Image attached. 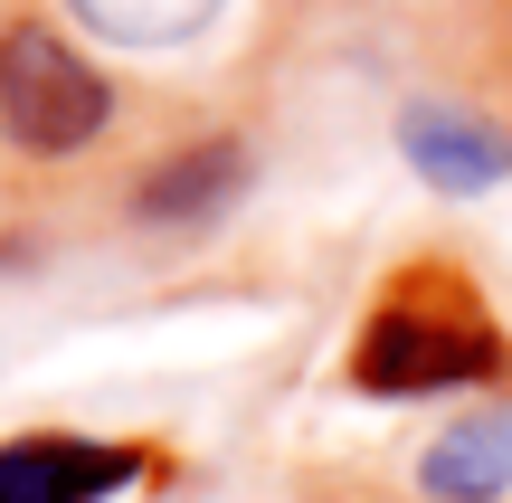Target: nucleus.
Wrapping results in <instances>:
<instances>
[{"label":"nucleus","mask_w":512,"mask_h":503,"mask_svg":"<svg viewBox=\"0 0 512 503\" xmlns=\"http://www.w3.org/2000/svg\"><path fill=\"white\" fill-rule=\"evenodd\" d=\"M494 380H512V342L427 276L399 285L351 342V390L361 399H437V390H494Z\"/></svg>","instance_id":"obj_1"},{"label":"nucleus","mask_w":512,"mask_h":503,"mask_svg":"<svg viewBox=\"0 0 512 503\" xmlns=\"http://www.w3.org/2000/svg\"><path fill=\"white\" fill-rule=\"evenodd\" d=\"M105 124H114V86L86 67V48H67L38 19H10L0 29V133L38 162H67Z\"/></svg>","instance_id":"obj_2"},{"label":"nucleus","mask_w":512,"mask_h":503,"mask_svg":"<svg viewBox=\"0 0 512 503\" xmlns=\"http://www.w3.org/2000/svg\"><path fill=\"white\" fill-rule=\"evenodd\" d=\"M124 485H143V447L67 437V428L0 437V503H114Z\"/></svg>","instance_id":"obj_3"},{"label":"nucleus","mask_w":512,"mask_h":503,"mask_svg":"<svg viewBox=\"0 0 512 503\" xmlns=\"http://www.w3.org/2000/svg\"><path fill=\"white\" fill-rule=\"evenodd\" d=\"M247 200V143L238 133H209V143H181L133 181V219L143 228H209Z\"/></svg>","instance_id":"obj_4"},{"label":"nucleus","mask_w":512,"mask_h":503,"mask_svg":"<svg viewBox=\"0 0 512 503\" xmlns=\"http://www.w3.org/2000/svg\"><path fill=\"white\" fill-rule=\"evenodd\" d=\"M399 152H408V171H418L427 190H446V200H475V190L512 181V133L484 124V114H465V105H408L399 114Z\"/></svg>","instance_id":"obj_5"},{"label":"nucleus","mask_w":512,"mask_h":503,"mask_svg":"<svg viewBox=\"0 0 512 503\" xmlns=\"http://www.w3.org/2000/svg\"><path fill=\"white\" fill-rule=\"evenodd\" d=\"M427 503H503L512 494V409H475L456 428H437V447L418 456Z\"/></svg>","instance_id":"obj_6"}]
</instances>
